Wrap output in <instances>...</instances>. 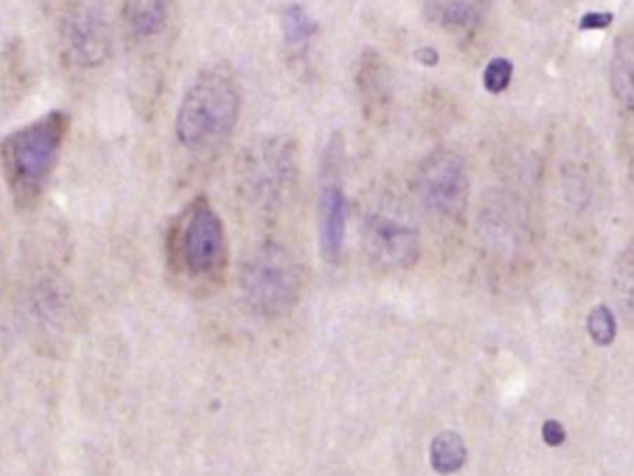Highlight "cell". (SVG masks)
I'll return each mask as SVG.
<instances>
[{"label": "cell", "instance_id": "e0dca14e", "mask_svg": "<svg viewBox=\"0 0 634 476\" xmlns=\"http://www.w3.org/2000/svg\"><path fill=\"white\" fill-rule=\"evenodd\" d=\"M514 64L508 58H493L484 71V88L489 93H502L512 82Z\"/></svg>", "mask_w": 634, "mask_h": 476}, {"label": "cell", "instance_id": "3957f363", "mask_svg": "<svg viewBox=\"0 0 634 476\" xmlns=\"http://www.w3.org/2000/svg\"><path fill=\"white\" fill-rule=\"evenodd\" d=\"M170 265L192 281L220 278L227 265V238L220 216L205 198L194 199L168 238Z\"/></svg>", "mask_w": 634, "mask_h": 476}, {"label": "cell", "instance_id": "ffe728a7", "mask_svg": "<svg viewBox=\"0 0 634 476\" xmlns=\"http://www.w3.org/2000/svg\"><path fill=\"white\" fill-rule=\"evenodd\" d=\"M417 60H419L421 64H426V66H434V64H437V60H439V54H437L434 49L426 47V49H421V51L417 53Z\"/></svg>", "mask_w": 634, "mask_h": 476}, {"label": "cell", "instance_id": "d6986e66", "mask_svg": "<svg viewBox=\"0 0 634 476\" xmlns=\"http://www.w3.org/2000/svg\"><path fill=\"white\" fill-rule=\"evenodd\" d=\"M543 437H545L547 443L558 445V443H562V439H564V430H562L560 424L551 421V423H547L543 426Z\"/></svg>", "mask_w": 634, "mask_h": 476}, {"label": "cell", "instance_id": "52a82bcc", "mask_svg": "<svg viewBox=\"0 0 634 476\" xmlns=\"http://www.w3.org/2000/svg\"><path fill=\"white\" fill-rule=\"evenodd\" d=\"M365 248L370 259L384 268H411L421 255L417 227L402 214L376 209L365 216Z\"/></svg>", "mask_w": 634, "mask_h": 476}, {"label": "cell", "instance_id": "9a60e30c", "mask_svg": "<svg viewBox=\"0 0 634 476\" xmlns=\"http://www.w3.org/2000/svg\"><path fill=\"white\" fill-rule=\"evenodd\" d=\"M315 23L309 19L300 6H291L283 15V32L289 45H298L315 34Z\"/></svg>", "mask_w": 634, "mask_h": 476}, {"label": "cell", "instance_id": "2e32d148", "mask_svg": "<svg viewBox=\"0 0 634 476\" xmlns=\"http://www.w3.org/2000/svg\"><path fill=\"white\" fill-rule=\"evenodd\" d=\"M588 333H590V337L594 339L595 343L601 344V346L614 341V337H616V318H614L612 311L608 307L599 305L590 313V317H588Z\"/></svg>", "mask_w": 634, "mask_h": 476}, {"label": "cell", "instance_id": "9c48e42d", "mask_svg": "<svg viewBox=\"0 0 634 476\" xmlns=\"http://www.w3.org/2000/svg\"><path fill=\"white\" fill-rule=\"evenodd\" d=\"M356 82L365 118L370 121L387 118L393 99V82L391 71L380 54L374 51L363 54L357 67Z\"/></svg>", "mask_w": 634, "mask_h": 476}, {"label": "cell", "instance_id": "8992f818", "mask_svg": "<svg viewBox=\"0 0 634 476\" xmlns=\"http://www.w3.org/2000/svg\"><path fill=\"white\" fill-rule=\"evenodd\" d=\"M417 198L424 209L441 220L462 218L469 196V177L463 160L447 149L434 151L415 175Z\"/></svg>", "mask_w": 634, "mask_h": 476}, {"label": "cell", "instance_id": "5b68a950", "mask_svg": "<svg viewBox=\"0 0 634 476\" xmlns=\"http://www.w3.org/2000/svg\"><path fill=\"white\" fill-rule=\"evenodd\" d=\"M60 45L79 69H97L114 49V30L105 0H69L58 21Z\"/></svg>", "mask_w": 634, "mask_h": 476}, {"label": "cell", "instance_id": "277c9868", "mask_svg": "<svg viewBox=\"0 0 634 476\" xmlns=\"http://www.w3.org/2000/svg\"><path fill=\"white\" fill-rule=\"evenodd\" d=\"M240 287L255 311L278 315L298 296V266L287 250L278 244H265L242 266Z\"/></svg>", "mask_w": 634, "mask_h": 476}, {"label": "cell", "instance_id": "8fae6325", "mask_svg": "<svg viewBox=\"0 0 634 476\" xmlns=\"http://www.w3.org/2000/svg\"><path fill=\"white\" fill-rule=\"evenodd\" d=\"M173 0H123L121 21L134 41L157 38L168 25Z\"/></svg>", "mask_w": 634, "mask_h": 476}, {"label": "cell", "instance_id": "ac0fdd59", "mask_svg": "<svg viewBox=\"0 0 634 476\" xmlns=\"http://www.w3.org/2000/svg\"><path fill=\"white\" fill-rule=\"evenodd\" d=\"M610 23H612V14L592 12L582 17L579 27L581 30H601V28H607Z\"/></svg>", "mask_w": 634, "mask_h": 476}, {"label": "cell", "instance_id": "4fadbf2b", "mask_svg": "<svg viewBox=\"0 0 634 476\" xmlns=\"http://www.w3.org/2000/svg\"><path fill=\"white\" fill-rule=\"evenodd\" d=\"M633 34L627 30L616 38L612 62H610V84L618 103L625 110L633 108V62H634Z\"/></svg>", "mask_w": 634, "mask_h": 476}, {"label": "cell", "instance_id": "7a4b0ae2", "mask_svg": "<svg viewBox=\"0 0 634 476\" xmlns=\"http://www.w3.org/2000/svg\"><path fill=\"white\" fill-rule=\"evenodd\" d=\"M69 127L67 112L51 110L2 138L0 172L15 205L30 207L41 198L62 155Z\"/></svg>", "mask_w": 634, "mask_h": 476}, {"label": "cell", "instance_id": "7c38bea8", "mask_svg": "<svg viewBox=\"0 0 634 476\" xmlns=\"http://www.w3.org/2000/svg\"><path fill=\"white\" fill-rule=\"evenodd\" d=\"M491 0H424V14L447 30L475 28L488 14Z\"/></svg>", "mask_w": 634, "mask_h": 476}, {"label": "cell", "instance_id": "30bf717a", "mask_svg": "<svg viewBox=\"0 0 634 476\" xmlns=\"http://www.w3.org/2000/svg\"><path fill=\"white\" fill-rule=\"evenodd\" d=\"M246 164L248 181L255 192H276L285 185L294 170V149L285 146L283 140H272L259 147Z\"/></svg>", "mask_w": 634, "mask_h": 476}, {"label": "cell", "instance_id": "5bb4252c", "mask_svg": "<svg viewBox=\"0 0 634 476\" xmlns=\"http://www.w3.org/2000/svg\"><path fill=\"white\" fill-rule=\"evenodd\" d=\"M467 458V449L463 443L462 436L456 432H441L432 441L430 447V462L437 473L441 475H452L460 471Z\"/></svg>", "mask_w": 634, "mask_h": 476}, {"label": "cell", "instance_id": "ba28073f", "mask_svg": "<svg viewBox=\"0 0 634 476\" xmlns=\"http://www.w3.org/2000/svg\"><path fill=\"white\" fill-rule=\"evenodd\" d=\"M346 196L339 181L324 175V186L318 199V238L320 252L328 263H337L344 250L346 238Z\"/></svg>", "mask_w": 634, "mask_h": 476}, {"label": "cell", "instance_id": "6da1fadb", "mask_svg": "<svg viewBox=\"0 0 634 476\" xmlns=\"http://www.w3.org/2000/svg\"><path fill=\"white\" fill-rule=\"evenodd\" d=\"M240 116V88L225 64L201 69L175 116V134L188 153L209 155L227 144Z\"/></svg>", "mask_w": 634, "mask_h": 476}]
</instances>
